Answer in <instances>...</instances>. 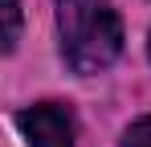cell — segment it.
<instances>
[{"label":"cell","instance_id":"1","mask_svg":"<svg viewBox=\"0 0 151 147\" xmlns=\"http://www.w3.org/2000/svg\"><path fill=\"white\" fill-rule=\"evenodd\" d=\"M61 57L78 74H98L123 53V21L110 0H57Z\"/></svg>","mask_w":151,"mask_h":147},{"label":"cell","instance_id":"2","mask_svg":"<svg viewBox=\"0 0 151 147\" xmlns=\"http://www.w3.org/2000/svg\"><path fill=\"white\" fill-rule=\"evenodd\" d=\"M25 147H74V110L61 102H37L17 115Z\"/></svg>","mask_w":151,"mask_h":147},{"label":"cell","instance_id":"3","mask_svg":"<svg viewBox=\"0 0 151 147\" xmlns=\"http://www.w3.org/2000/svg\"><path fill=\"white\" fill-rule=\"evenodd\" d=\"M21 41V0H4V49H17Z\"/></svg>","mask_w":151,"mask_h":147},{"label":"cell","instance_id":"4","mask_svg":"<svg viewBox=\"0 0 151 147\" xmlns=\"http://www.w3.org/2000/svg\"><path fill=\"white\" fill-rule=\"evenodd\" d=\"M123 147H151V115L127 127V135H123Z\"/></svg>","mask_w":151,"mask_h":147}]
</instances>
